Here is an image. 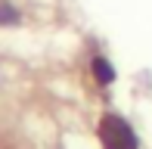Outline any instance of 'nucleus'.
Returning <instances> with one entry per match:
<instances>
[{
    "label": "nucleus",
    "instance_id": "nucleus-1",
    "mask_svg": "<svg viewBox=\"0 0 152 149\" xmlns=\"http://www.w3.org/2000/svg\"><path fill=\"white\" fill-rule=\"evenodd\" d=\"M99 149H140V134L121 112H102L96 118Z\"/></svg>",
    "mask_w": 152,
    "mask_h": 149
},
{
    "label": "nucleus",
    "instance_id": "nucleus-2",
    "mask_svg": "<svg viewBox=\"0 0 152 149\" xmlns=\"http://www.w3.org/2000/svg\"><path fill=\"white\" fill-rule=\"evenodd\" d=\"M90 78H93V84L96 87H112L115 81H118V69L112 65V59L106 56V53H93L90 56Z\"/></svg>",
    "mask_w": 152,
    "mask_h": 149
},
{
    "label": "nucleus",
    "instance_id": "nucleus-3",
    "mask_svg": "<svg viewBox=\"0 0 152 149\" xmlns=\"http://www.w3.org/2000/svg\"><path fill=\"white\" fill-rule=\"evenodd\" d=\"M22 25V9L12 0H0V28H16Z\"/></svg>",
    "mask_w": 152,
    "mask_h": 149
}]
</instances>
